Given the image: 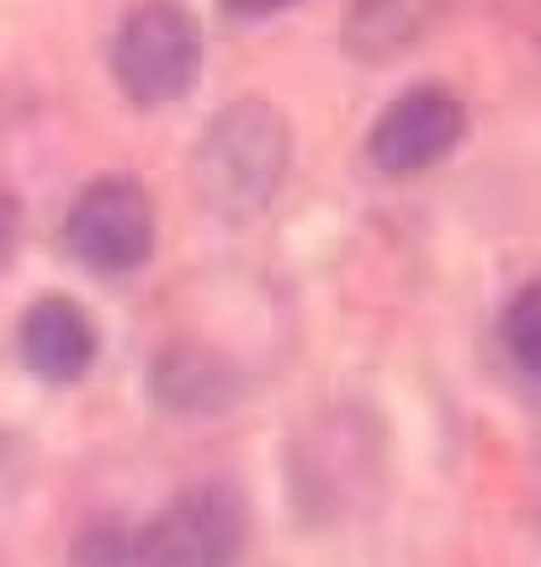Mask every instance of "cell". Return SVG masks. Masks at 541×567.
<instances>
[{
  "label": "cell",
  "instance_id": "obj_2",
  "mask_svg": "<svg viewBox=\"0 0 541 567\" xmlns=\"http://www.w3.org/2000/svg\"><path fill=\"white\" fill-rule=\"evenodd\" d=\"M112 74L133 106L186 101L202 80V27L181 0L133 6L112 38Z\"/></svg>",
  "mask_w": 541,
  "mask_h": 567
},
{
  "label": "cell",
  "instance_id": "obj_3",
  "mask_svg": "<svg viewBox=\"0 0 541 567\" xmlns=\"http://www.w3.org/2000/svg\"><path fill=\"white\" fill-rule=\"evenodd\" d=\"M249 509L228 483H197L175 494L133 542L139 567H234L245 557Z\"/></svg>",
  "mask_w": 541,
  "mask_h": 567
},
{
  "label": "cell",
  "instance_id": "obj_7",
  "mask_svg": "<svg viewBox=\"0 0 541 567\" xmlns=\"http://www.w3.org/2000/svg\"><path fill=\"white\" fill-rule=\"evenodd\" d=\"M149 388H154V403L160 409H175V414H213L234 398V371L223 367L213 350L202 346H175L165 355H154L149 367Z\"/></svg>",
  "mask_w": 541,
  "mask_h": 567
},
{
  "label": "cell",
  "instance_id": "obj_6",
  "mask_svg": "<svg viewBox=\"0 0 541 567\" xmlns=\"http://www.w3.org/2000/svg\"><path fill=\"white\" fill-rule=\"evenodd\" d=\"M17 346H22V361L32 377H43L53 388H70L85 371L96 367V323L91 313L64 292L38 297L22 313V329H17Z\"/></svg>",
  "mask_w": 541,
  "mask_h": 567
},
{
  "label": "cell",
  "instance_id": "obj_9",
  "mask_svg": "<svg viewBox=\"0 0 541 567\" xmlns=\"http://www.w3.org/2000/svg\"><path fill=\"white\" fill-rule=\"evenodd\" d=\"M74 567H133L139 557H133V536L127 530H118V525H85L80 536H74L70 546Z\"/></svg>",
  "mask_w": 541,
  "mask_h": 567
},
{
  "label": "cell",
  "instance_id": "obj_11",
  "mask_svg": "<svg viewBox=\"0 0 541 567\" xmlns=\"http://www.w3.org/2000/svg\"><path fill=\"white\" fill-rule=\"evenodd\" d=\"M234 17H276V11H287L293 0H223Z\"/></svg>",
  "mask_w": 541,
  "mask_h": 567
},
{
  "label": "cell",
  "instance_id": "obj_4",
  "mask_svg": "<svg viewBox=\"0 0 541 567\" xmlns=\"http://www.w3.org/2000/svg\"><path fill=\"white\" fill-rule=\"evenodd\" d=\"M70 255L96 276H127L154 255V202L133 175H96L64 218Z\"/></svg>",
  "mask_w": 541,
  "mask_h": 567
},
{
  "label": "cell",
  "instance_id": "obj_1",
  "mask_svg": "<svg viewBox=\"0 0 541 567\" xmlns=\"http://www.w3.org/2000/svg\"><path fill=\"white\" fill-rule=\"evenodd\" d=\"M293 165V127L270 101H228L218 117L207 123L192 175L207 207H218L223 218H249L270 202L282 186V175Z\"/></svg>",
  "mask_w": 541,
  "mask_h": 567
},
{
  "label": "cell",
  "instance_id": "obj_5",
  "mask_svg": "<svg viewBox=\"0 0 541 567\" xmlns=\"http://www.w3.org/2000/svg\"><path fill=\"white\" fill-rule=\"evenodd\" d=\"M468 138V106L446 85H415L377 112L367 133V159L382 175H419L441 165Z\"/></svg>",
  "mask_w": 541,
  "mask_h": 567
},
{
  "label": "cell",
  "instance_id": "obj_10",
  "mask_svg": "<svg viewBox=\"0 0 541 567\" xmlns=\"http://www.w3.org/2000/svg\"><path fill=\"white\" fill-rule=\"evenodd\" d=\"M17 239H22V202L0 186V271H6V260L17 255Z\"/></svg>",
  "mask_w": 541,
  "mask_h": 567
},
{
  "label": "cell",
  "instance_id": "obj_8",
  "mask_svg": "<svg viewBox=\"0 0 541 567\" xmlns=\"http://www.w3.org/2000/svg\"><path fill=\"white\" fill-rule=\"evenodd\" d=\"M504 346L520 371L541 377V276L531 287H520L516 302L504 308Z\"/></svg>",
  "mask_w": 541,
  "mask_h": 567
}]
</instances>
